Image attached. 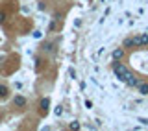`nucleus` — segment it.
Wrapping results in <instances>:
<instances>
[{"label": "nucleus", "mask_w": 148, "mask_h": 131, "mask_svg": "<svg viewBox=\"0 0 148 131\" xmlns=\"http://www.w3.org/2000/svg\"><path fill=\"white\" fill-rule=\"evenodd\" d=\"M137 89H139V92H141V94H146V96H148V85H146V83H139Z\"/></svg>", "instance_id": "5"}, {"label": "nucleus", "mask_w": 148, "mask_h": 131, "mask_svg": "<svg viewBox=\"0 0 148 131\" xmlns=\"http://www.w3.org/2000/svg\"><path fill=\"white\" fill-rule=\"evenodd\" d=\"M126 46H143V44H148V35H139V37H133V39H128Z\"/></svg>", "instance_id": "2"}, {"label": "nucleus", "mask_w": 148, "mask_h": 131, "mask_svg": "<svg viewBox=\"0 0 148 131\" xmlns=\"http://www.w3.org/2000/svg\"><path fill=\"white\" fill-rule=\"evenodd\" d=\"M124 56V52H122V50H115V52H113V59H120V57H122Z\"/></svg>", "instance_id": "7"}, {"label": "nucleus", "mask_w": 148, "mask_h": 131, "mask_svg": "<svg viewBox=\"0 0 148 131\" xmlns=\"http://www.w3.org/2000/svg\"><path fill=\"white\" fill-rule=\"evenodd\" d=\"M13 103H15L17 107H24V105H26V98H24V96H15V98H13Z\"/></svg>", "instance_id": "4"}, {"label": "nucleus", "mask_w": 148, "mask_h": 131, "mask_svg": "<svg viewBox=\"0 0 148 131\" xmlns=\"http://www.w3.org/2000/svg\"><path fill=\"white\" fill-rule=\"evenodd\" d=\"M4 21H6V15H4V13H0V22H4Z\"/></svg>", "instance_id": "9"}, {"label": "nucleus", "mask_w": 148, "mask_h": 131, "mask_svg": "<svg viewBox=\"0 0 148 131\" xmlns=\"http://www.w3.org/2000/svg\"><path fill=\"white\" fill-rule=\"evenodd\" d=\"M39 107H41V114H46L48 113V107H50V98H43Z\"/></svg>", "instance_id": "3"}, {"label": "nucleus", "mask_w": 148, "mask_h": 131, "mask_svg": "<svg viewBox=\"0 0 148 131\" xmlns=\"http://www.w3.org/2000/svg\"><path fill=\"white\" fill-rule=\"evenodd\" d=\"M113 72L117 74V78H119L120 81L128 83L130 87H137L139 83H141V81H139V79L135 78L133 74H131L130 70H128L126 67H124V65H120V63H115V65H113Z\"/></svg>", "instance_id": "1"}, {"label": "nucleus", "mask_w": 148, "mask_h": 131, "mask_svg": "<svg viewBox=\"0 0 148 131\" xmlns=\"http://www.w3.org/2000/svg\"><path fill=\"white\" fill-rule=\"evenodd\" d=\"M71 129H80V124H78V122H72V124H71Z\"/></svg>", "instance_id": "8"}, {"label": "nucleus", "mask_w": 148, "mask_h": 131, "mask_svg": "<svg viewBox=\"0 0 148 131\" xmlns=\"http://www.w3.org/2000/svg\"><path fill=\"white\" fill-rule=\"evenodd\" d=\"M4 98H7V87L0 85V100H4Z\"/></svg>", "instance_id": "6"}]
</instances>
